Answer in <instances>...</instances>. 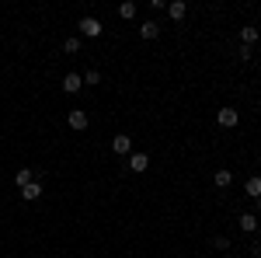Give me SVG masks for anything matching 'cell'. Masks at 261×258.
I'll list each match as a JSON object with an SVG mask.
<instances>
[{"instance_id": "2", "label": "cell", "mask_w": 261, "mask_h": 258, "mask_svg": "<svg viewBox=\"0 0 261 258\" xmlns=\"http://www.w3.org/2000/svg\"><path fill=\"white\" fill-rule=\"evenodd\" d=\"M112 154H119V157H129V154H133V136H129V133H119V136H112Z\"/></svg>"}, {"instance_id": "22", "label": "cell", "mask_w": 261, "mask_h": 258, "mask_svg": "<svg viewBox=\"0 0 261 258\" xmlns=\"http://www.w3.org/2000/svg\"><path fill=\"white\" fill-rule=\"evenodd\" d=\"M258 238H261V223H258Z\"/></svg>"}, {"instance_id": "13", "label": "cell", "mask_w": 261, "mask_h": 258, "mask_svg": "<svg viewBox=\"0 0 261 258\" xmlns=\"http://www.w3.org/2000/svg\"><path fill=\"white\" fill-rule=\"evenodd\" d=\"M244 192H247L251 199H258L261 196V175H251V178L244 181Z\"/></svg>"}, {"instance_id": "9", "label": "cell", "mask_w": 261, "mask_h": 258, "mask_svg": "<svg viewBox=\"0 0 261 258\" xmlns=\"http://www.w3.org/2000/svg\"><path fill=\"white\" fill-rule=\"evenodd\" d=\"M185 14H188V4L185 0H171L167 4V18L171 21H185Z\"/></svg>"}, {"instance_id": "12", "label": "cell", "mask_w": 261, "mask_h": 258, "mask_svg": "<svg viewBox=\"0 0 261 258\" xmlns=\"http://www.w3.org/2000/svg\"><path fill=\"white\" fill-rule=\"evenodd\" d=\"M21 199H24V202H35V199H42V181L24 185V189H21Z\"/></svg>"}, {"instance_id": "3", "label": "cell", "mask_w": 261, "mask_h": 258, "mask_svg": "<svg viewBox=\"0 0 261 258\" xmlns=\"http://www.w3.org/2000/svg\"><path fill=\"white\" fill-rule=\"evenodd\" d=\"M125 168H129L133 175H143V171L150 168V157H146L143 150H136V154H129V157H125Z\"/></svg>"}, {"instance_id": "4", "label": "cell", "mask_w": 261, "mask_h": 258, "mask_svg": "<svg viewBox=\"0 0 261 258\" xmlns=\"http://www.w3.org/2000/svg\"><path fill=\"white\" fill-rule=\"evenodd\" d=\"M216 122H220L223 129H237V122H241V112H237V108H220V112H216Z\"/></svg>"}, {"instance_id": "16", "label": "cell", "mask_w": 261, "mask_h": 258, "mask_svg": "<svg viewBox=\"0 0 261 258\" xmlns=\"http://www.w3.org/2000/svg\"><path fill=\"white\" fill-rule=\"evenodd\" d=\"M119 18H136V4H133V0H125V4H119Z\"/></svg>"}, {"instance_id": "21", "label": "cell", "mask_w": 261, "mask_h": 258, "mask_svg": "<svg viewBox=\"0 0 261 258\" xmlns=\"http://www.w3.org/2000/svg\"><path fill=\"white\" fill-rule=\"evenodd\" d=\"M220 258H237V255H220Z\"/></svg>"}, {"instance_id": "20", "label": "cell", "mask_w": 261, "mask_h": 258, "mask_svg": "<svg viewBox=\"0 0 261 258\" xmlns=\"http://www.w3.org/2000/svg\"><path fill=\"white\" fill-rule=\"evenodd\" d=\"M254 209H258V213H261V196H258V199H254Z\"/></svg>"}, {"instance_id": "8", "label": "cell", "mask_w": 261, "mask_h": 258, "mask_svg": "<svg viewBox=\"0 0 261 258\" xmlns=\"http://www.w3.org/2000/svg\"><path fill=\"white\" fill-rule=\"evenodd\" d=\"M157 35H161V21H143L140 25V39L143 42H153Z\"/></svg>"}, {"instance_id": "14", "label": "cell", "mask_w": 261, "mask_h": 258, "mask_svg": "<svg viewBox=\"0 0 261 258\" xmlns=\"http://www.w3.org/2000/svg\"><path fill=\"white\" fill-rule=\"evenodd\" d=\"M254 42H258V28H254V25L241 28V45H251V49H254Z\"/></svg>"}, {"instance_id": "1", "label": "cell", "mask_w": 261, "mask_h": 258, "mask_svg": "<svg viewBox=\"0 0 261 258\" xmlns=\"http://www.w3.org/2000/svg\"><path fill=\"white\" fill-rule=\"evenodd\" d=\"M77 28H81L84 39H101V32H105V25H101L98 18H91V14H87V18H81V25H77Z\"/></svg>"}, {"instance_id": "18", "label": "cell", "mask_w": 261, "mask_h": 258, "mask_svg": "<svg viewBox=\"0 0 261 258\" xmlns=\"http://www.w3.org/2000/svg\"><path fill=\"white\" fill-rule=\"evenodd\" d=\"M63 53H70V56H73V53H81V39H77V35H73V39H66V42H63Z\"/></svg>"}, {"instance_id": "10", "label": "cell", "mask_w": 261, "mask_h": 258, "mask_svg": "<svg viewBox=\"0 0 261 258\" xmlns=\"http://www.w3.org/2000/svg\"><path fill=\"white\" fill-rule=\"evenodd\" d=\"M32 181H35V168H18V171H14V185H18V189L32 185Z\"/></svg>"}, {"instance_id": "11", "label": "cell", "mask_w": 261, "mask_h": 258, "mask_svg": "<svg viewBox=\"0 0 261 258\" xmlns=\"http://www.w3.org/2000/svg\"><path fill=\"white\" fill-rule=\"evenodd\" d=\"M213 181H216V189H223V192H226V189L233 185V171H230V168H220V171L213 175Z\"/></svg>"}, {"instance_id": "5", "label": "cell", "mask_w": 261, "mask_h": 258, "mask_svg": "<svg viewBox=\"0 0 261 258\" xmlns=\"http://www.w3.org/2000/svg\"><path fill=\"white\" fill-rule=\"evenodd\" d=\"M66 122H70V129H77V133H84V129L91 126V119H87V112H84V108H70Z\"/></svg>"}, {"instance_id": "6", "label": "cell", "mask_w": 261, "mask_h": 258, "mask_svg": "<svg viewBox=\"0 0 261 258\" xmlns=\"http://www.w3.org/2000/svg\"><path fill=\"white\" fill-rule=\"evenodd\" d=\"M258 213H241V217H237V227H241L244 234H258Z\"/></svg>"}, {"instance_id": "7", "label": "cell", "mask_w": 261, "mask_h": 258, "mask_svg": "<svg viewBox=\"0 0 261 258\" xmlns=\"http://www.w3.org/2000/svg\"><path fill=\"white\" fill-rule=\"evenodd\" d=\"M63 91H66V95H81L84 91V77L81 74H66V77H63Z\"/></svg>"}, {"instance_id": "17", "label": "cell", "mask_w": 261, "mask_h": 258, "mask_svg": "<svg viewBox=\"0 0 261 258\" xmlns=\"http://www.w3.org/2000/svg\"><path fill=\"white\" fill-rule=\"evenodd\" d=\"M81 77H84V87H94V84H101V70H87Z\"/></svg>"}, {"instance_id": "15", "label": "cell", "mask_w": 261, "mask_h": 258, "mask_svg": "<svg viewBox=\"0 0 261 258\" xmlns=\"http://www.w3.org/2000/svg\"><path fill=\"white\" fill-rule=\"evenodd\" d=\"M230 244H233V241H230V234H216V238H213V248H216V251H223V255H230Z\"/></svg>"}, {"instance_id": "19", "label": "cell", "mask_w": 261, "mask_h": 258, "mask_svg": "<svg viewBox=\"0 0 261 258\" xmlns=\"http://www.w3.org/2000/svg\"><path fill=\"white\" fill-rule=\"evenodd\" d=\"M251 56H254L251 45H241V49H237V60H241V63H251Z\"/></svg>"}]
</instances>
